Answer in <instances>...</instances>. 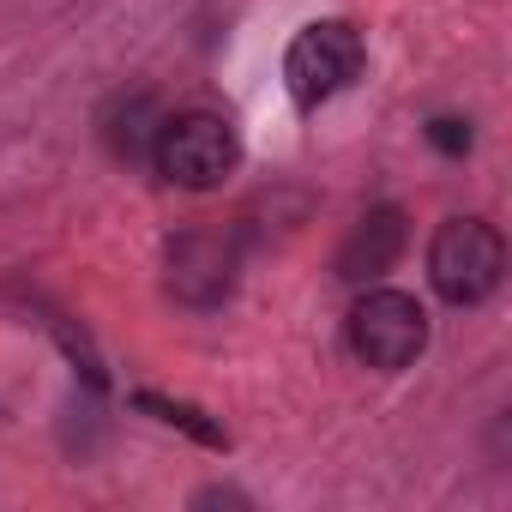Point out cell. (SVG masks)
<instances>
[{
  "label": "cell",
  "mask_w": 512,
  "mask_h": 512,
  "mask_svg": "<svg viewBox=\"0 0 512 512\" xmlns=\"http://www.w3.org/2000/svg\"><path fill=\"white\" fill-rule=\"evenodd\" d=\"M506 278V241L482 217H446L434 247H428V284L452 308H476L500 290Z\"/></svg>",
  "instance_id": "1"
},
{
  "label": "cell",
  "mask_w": 512,
  "mask_h": 512,
  "mask_svg": "<svg viewBox=\"0 0 512 512\" xmlns=\"http://www.w3.org/2000/svg\"><path fill=\"white\" fill-rule=\"evenodd\" d=\"M151 163L169 187H187V193H205L217 181H229V169L241 163V139L223 115L211 109H187V115H169L157 127V145H151Z\"/></svg>",
  "instance_id": "2"
},
{
  "label": "cell",
  "mask_w": 512,
  "mask_h": 512,
  "mask_svg": "<svg viewBox=\"0 0 512 512\" xmlns=\"http://www.w3.org/2000/svg\"><path fill=\"white\" fill-rule=\"evenodd\" d=\"M344 344H350V356L362 368L398 374V368H410L428 350V314L404 290H368L350 308V320H344Z\"/></svg>",
  "instance_id": "3"
},
{
  "label": "cell",
  "mask_w": 512,
  "mask_h": 512,
  "mask_svg": "<svg viewBox=\"0 0 512 512\" xmlns=\"http://www.w3.org/2000/svg\"><path fill=\"white\" fill-rule=\"evenodd\" d=\"M362 73V37L344 25V19H326V25H308L290 55H284V85L296 97V109H320L332 103L338 91H350Z\"/></svg>",
  "instance_id": "4"
},
{
  "label": "cell",
  "mask_w": 512,
  "mask_h": 512,
  "mask_svg": "<svg viewBox=\"0 0 512 512\" xmlns=\"http://www.w3.org/2000/svg\"><path fill=\"white\" fill-rule=\"evenodd\" d=\"M404 253V211H392V205H380V211H368L362 217V229L350 235V247L338 253V278H350V284H362V278H380L392 260Z\"/></svg>",
  "instance_id": "5"
},
{
  "label": "cell",
  "mask_w": 512,
  "mask_h": 512,
  "mask_svg": "<svg viewBox=\"0 0 512 512\" xmlns=\"http://www.w3.org/2000/svg\"><path fill=\"white\" fill-rule=\"evenodd\" d=\"M157 109H151V97H133V103H121V115L109 121V151L115 157H127V163H151V145H157Z\"/></svg>",
  "instance_id": "6"
},
{
  "label": "cell",
  "mask_w": 512,
  "mask_h": 512,
  "mask_svg": "<svg viewBox=\"0 0 512 512\" xmlns=\"http://www.w3.org/2000/svg\"><path fill=\"white\" fill-rule=\"evenodd\" d=\"M139 410H151L157 422H169V428H187L193 440H205V446H223V428L217 422H205L193 404H175V398H157V392H139Z\"/></svg>",
  "instance_id": "7"
},
{
  "label": "cell",
  "mask_w": 512,
  "mask_h": 512,
  "mask_svg": "<svg viewBox=\"0 0 512 512\" xmlns=\"http://www.w3.org/2000/svg\"><path fill=\"white\" fill-rule=\"evenodd\" d=\"M428 145L446 151V157H464V151H470V121H458V115H434V121H428Z\"/></svg>",
  "instance_id": "8"
}]
</instances>
